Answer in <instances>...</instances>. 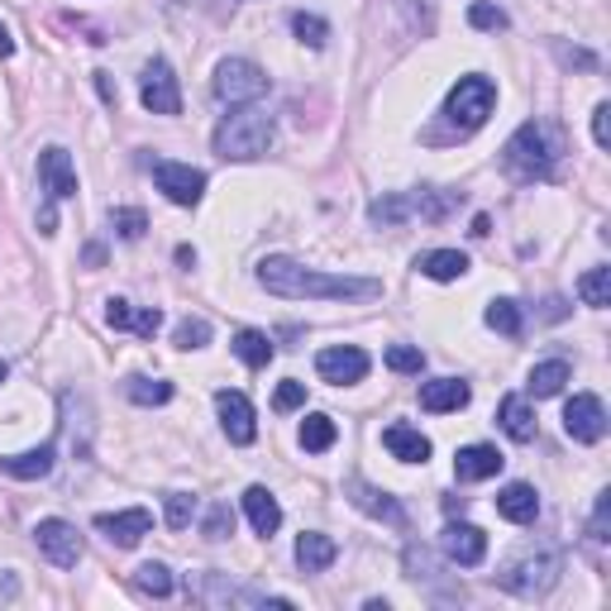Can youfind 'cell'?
I'll return each instance as SVG.
<instances>
[{
  "mask_svg": "<svg viewBox=\"0 0 611 611\" xmlns=\"http://www.w3.org/2000/svg\"><path fill=\"white\" fill-rule=\"evenodd\" d=\"M497 516H507L511 526H530L540 516V493L530 483H507L497 493Z\"/></svg>",
  "mask_w": 611,
  "mask_h": 611,
  "instance_id": "21",
  "label": "cell"
},
{
  "mask_svg": "<svg viewBox=\"0 0 611 611\" xmlns=\"http://www.w3.org/2000/svg\"><path fill=\"white\" fill-rule=\"evenodd\" d=\"M173 344H177V349H206V344H210V320L187 315V320H182V325L173 330Z\"/></svg>",
  "mask_w": 611,
  "mask_h": 611,
  "instance_id": "36",
  "label": "cell"
},
{
  "mask_svg": "<svg viewBox=\"0 0 611 611\" xmlns=\"http://www.w3.org/2000/svg\"><path fill=\"white\" fill-rule=\"evenodd\" d=\"M439 549H445V559L458 563V569H478L487 559V535L468 521H454V526H445V535H439Z\"/></svg>",
  "mask_w": 611,
  "mask_h": 611,
  "instance_id": "14",
  "label": "cell"
},
{
  "mask_svg": "<svg viewBox=\"0 0 611 611\" xmlns=\"http://www.w3.org/2000/svg\"><path fill=\"white\" fill-rule=\"evenodd\" d=\"M134 588L148 592V598H167L173 592V573H167V563H139L134 569Z\"/></svg>",
  "mask_w": 611,
  "mask_h": 611,
  "instance_id": "33",
  "label": "cell"
},
{
  "mask_svg": "<svg viewBox=\"0 0 611 611\" xmlns=\"http://www.w3.org/2000/svg\"><path fill=\"white\" fill-rule=\"evenodd\" d=\"M163 501H167V526H173V530H187L191 516H196V497H187V493H167Z\"/></svg>",
  "mask_w": 611,
  "mask_h": 611,
  "instance_id": "40",
  "label": "cell"
},
{
  "mask_svg": "<svg viewBox=\"0 0 611 611\" xmlns=\"http://www.w3.org/2000/svg\"><path fill=\"white\" fill-rule=\"evenodd\" d=\"M34 540H39L43 555H49V563H58V569H76V563H82V555H86V545H82V535H76V526L58 521V516H49V521L34 526Z\"/></svg>",
  "mask_w": 611,
  "mask_h": 611,
  "instance_id": "9",
  "label": "cell"
},
{
  "mask_svg": "<svg viewBox=\"0 0 611 611\" xmlns=\"http://www.w3.org/2000/svg\"><path fill=\"white\" fill-rule=\"evenodd\" d=\"M6 373H10V369H6V363H0V382H6Z\"/></svg>",
  "mask_w": 611,
  "mask_h": 611,
  "instance_id": "47",
  "label": "cell"
},
{
  "mask_svg": "<svg viewBox=\"0 0 611 611\" xmlns=\"http://www.w3.org/2000/svg\"><path fill=\"white\" fill-rule=\"evenodd\" d=\"M58 464V445L43 439L39 449H24V454H0V473L6 478H20V483H34V478H49Z\"/></svg>",
  "mask_w": 611,
  "mask_h": 611,
  "instance_id": "18",
  "label": "cell"
},
{
  "mask_svg": "<svg viewBox=\"0 0 611 611\" xmlns=\"http://www.w3.org/2000/svg\"><path fill=\"white\" fill-rule=\"evenodd\" d=\"M111 225H115V235L120 239H144V229H148V216L144 210H134V206H120V210H111Z\"/></svg>",
  "mask_w": 611,
  "mask_h": 611,
  "instance_id": "37",
  "label": "cell"
},
{
  "mask_svg": "<svg viewBox=\"0 0 611 611\" xmlns=\"http://www.w3.org/2000/svg\"><path fill=\"white\" fill-rule=\"evenodd\" d=\"M334 559H340V545H334L330 535L306 530L301 540H297V563H301V573H325Z\"/></svg>",
  "mask_w": 611,
  "mask_h": 611,
  "instance_id": "25",
  "label": "cell"
},
{
  "mask_svg": "<svg viewBox=\"0 0 611 611\" xmlns=\"http://www.w3.org/2000/svg\"><path fill=\"white\" fill-rule=\"evenodd\" d=\"M416 268H421V278H431V282H458L468 272V253H458V249H431V253L416 258Z\"/></svg>",
  "mask_w": 611,
  "mask_h": 611,
  "instance_id": "27",
  "label": "cell"
},
{
  "mask_svg": "<svg viewBox=\"0 0 611 611\" xmlns=\"http://www.w3.org/2000/svg\"><path fill=\"white\" fill-rule=\"evenodd\" d=\"M487 325L501 330V334H507V340H516V334H521V306H516L511 297L493 301V306H487Z\"/></svg>",
  "mask_w": 611,
  "mask_h": 611,
  "instance_id": "34",
  "label": "cell"
},
{
  "mask_svg": "<svg viewBox=\"0 0 611 611\" xmlns=\"http://www.w3.org/2000/svg\"><path fill=\"white\" fill-rule=\"evenodd\" d=\"M272 406H278V411H297V406H306V382L287 377L282 387H278V396H272Z\"/></svg>",
  "mask_w": 611,
  "mask_h": 611,
  "instance_id": "42",
  "label": "cell"
},
{
  "mask_svg": "<svg viewBox=\"0 0 611 611\" xmlns=\"http://www.w3.org/2000/svg\"><path fill=\"white\" fill-rule=\"evenodd\" d=\"M501 464H507V458H501L493 445H464L454 454V478L458 483H483V478H497Z\"/></svg>",
  "mask_w": 611,
  "mask_h": 611,
  "instance_id": "19",
  "label": "cell"
},
{
  "mask_svg": "<svg viewBox=\"0 0 611 611\" xmlns=\"http://www.w3.org/2000/svg\"><path fill=\"white\" fill-rule=\"evenodd\" d=\"M139 101L148 105L153 115H182V91H177V76L163 58H153L139 76Z\"/></svg>",
  "mask_w": 611,
  "mask_h": 611,
  "instance_id": "12",
  "label": "cell"
},
{
  "mask_svg": "<svg viewBox=\"0 0 611 611\" xmlns=\"http://www.w3.org/2000/svg\"><path fill=\"white\" fill-rule=\"evenodd\" d=\"M268 91V72L249 63V58H225L216 68V96L225 105H253Z\"/></svg>",
  "mask_w": 611,
  "mask_h": 611,
  "instance_id": "6",
  "label": "cell"
},
{
  "mask_svg": "<svg viewBox=\"0 0 611 611\" xmlns=\"http://www.w3.org/2000/svg\"><path fill=\"white\" fill-rule=\"evenodd\" d=\"M216 411H220V425L229 435V445H253L258 439V416H253V402L244 392H216Z\"/></svg>",
  "mask_w": 611,
  "mask_h": 611,
  "instance_id": "13",
  "label": "cell"
},
{
  "mask_svg": "<svg viewBox=\"0 0 611 611\" xmlns=\"http://www.w3.org/2000/svg\"><path fill=\"white\" fill-rule=\"evenodd\" d=\"M239 354V363H249V369H268L272 363V354H278V349H272V340L263 330H239L235 334V344H229Z\"/></svg>",
  "mask_w": 611,
  "mask_h": 611,
  "instance_id": "29",
  "label": "cell"
},
{
  "mask_svg": "<svg viewBox=\"0 0 611 611\" xmlns=\"http://www.w3.org/2000/svg\"><path fill=\"white\" fill-rule=\"evenodd\" d=\"M497 111V86L487 76H458V86L449 91L445 115L458 125V134H473L487 125V115Z\"/></svg>",
  "mask_w": 611,
  "mask_h": 611,
  "instance_id": "5",
  "label": "cell"
},
{
  "mask_svg": "<svg viewBox=\"0 0 611 611\" xmlns=\"http://www.w3.org/2000/svg\"><path fill=\"white\" fill-rule=\"evenodd\" d=\"M449 210L445 196H435V191H402V196H382V201H373L369 216L377 225H402L406 216H425V220H439Z\"/></svg>",
  "mask_w": 611,
  "mask_h": 611,
  "instance_id": "8",
  "label": "cell"
},
{
  "mask_svg": "<svg viewBox=\"0 0 611 611\" xmlns=\"http://www.w3.org/2000/svg\"><path fill=\"white\" fill-rule=\"evenodd\" d=\"M563 153H569V144H563V130L555 120H526L507 139V167L526 182H535V177L545 182V177H555Z\"/></svg>",
  "mask_w": 611,
  "mask_h": 611,
  "instance_id": "2",
  "label": "cell"
},
{
  "mask_svg": "<svg viewBox=\"0 0 611 611\" xmlns=\"http://www.w3.org/2000/svg\"><path fill=\"white\" fill-rule=\"evenodd\" d=\"M468 24L473 29H487V34H497V29H507V10L487 6V0H473V6H468Z\"/></svg>",
  "mask_w": 611,
  "mask_h": 611,
  "instance_id": "38",
  "label": "cell"
},
{
  "mask_svg": "<svg viewBox=\"0 0 611 611\" xmlns=\"http://www.w3.org/2000/svg\"><path fill=\"white\" fill-rule=\"evenodd\" d=\"M272 139H278V130H272V115L263 111H235L220 120L216 130V153L229 163H253L263 158V153L272 148Z\"/></svg>",
  "mask_w": 611,
  "mask_h": 611,
  "instance_id": "3",
  "label": "cell"
},
{
  "mask_svg": "<svg viewBox=\"0 0 611 611\" xmlns=\"http://www.w3.org/2000/svg\"><path fill=\"white\" fill-rule=\"evenodd\" d=\"M468 382L464 377H435L421 387V411H431V416H449V411L468 406Z\"/></svg>",
  "mask_w": 611,
  "mask_h": 611,
  "instance_id": "20",
  "label": "cell"
},
{
  "mask_svg": "<svg viewBox=\"0 0 611 611\" xmlns=\"http://www.w3.org/2000/svg\"><path fill=\"white\" fill-rule=\"evenodd\" d=\"M592 139H598V148L611 144V105L607 101L598 105V111H592Z\"/></svg>",
  "mask_w": 611,
  "mask_h": 611,
  "instance_id": "43",
  "label": "cell"
},
{
  "mask_svg": "<svg viewBox=\"0 0 611 611\" xmlns=\"http://www.w3.org/2000/svg\"><path fill=\"white\" fill-rule=\"evenodd\" d=\"M153 182H158V191L167 196L173 206H196L206 196V173L191 163H173V158H153Z\"/></svg>",
  "mask_w": 611,
  "mask_h": 611,
  "instance_id": "7",
  "label": "cell"
},
{
  "mask_svg": "<svg viewBox=\"0 0 611 611\" xmlns=\"http://www.w3.org/2000/svg\"><path fill=\"white\" fill-rule=\"evenodd\" d=\"M177 263H182V268H196V249H187V244H182V249H177Z\"/></svg>",
  "mask_w": 611,
  "mask_h": 611,
  "instance_id": "46",
  "label": "cell"
},
{
  "mask_svg": "<svg viewBox=\"0 0 611 611\" xmlns=\"http://www.w3.org/2000/svg\"><path fill=\"white\" fill-rule=\"evenodd\" d=\"M382 445H387L392 458H402V464H425V458H431V439H425L416 425H387Z\"/></svg>",
  "mask_w": 611,
  "mask_h": 611,
  "instance_id": "24",
  "label": "cell"
},
{
  "mask_svg": "<svg viewBox=\"0 0 611 611\" xmlns=\"http://www.w3.org/2000/svg\"><path fill=\"white\" fill-rule=\"evenodd\" d=\"M334 439H340V431H334V421L330 416H306L301 425V449H311V454H325Z\"/></svg>",
  "mask_w": 611,
  "mask_h": 611,
  "instance_id": "31",
  "label": "cell"
},
{
  "mask_svg": "<svg viewBox=\"0 0 611 611\" xmlns=\"http://www.w3.org/2000/svg\"><path fill=\"white\" fill-rule=\"evenodd\" d=\"M607 516H611V493H602L598 497V511H592V540H598V545L611 540V535H607Z\"/></svg>",
  "mask_w": 611,
  "mask_h": 611,
  "instance_id": "44",
  "label": "cell"
},
{
  "mask_svg": "<svg viewBox=\"0 0 611 611\" xmlns=\"http://www.w3.org/2000/svg\"><path fill=\"white\" fill-rule=\"evenodd\" d=\"M0 58H14V39H10L6 24H0Z\"/></svg>",
  "mask_w": 611,
  "mask_h": 611,
  "instance_id": "45",
  "label": "cell"
},
{
  "mask_svg": "<svg viewBox=\"0 0 611 611\" xmlns=\"http://www.w3.org/2000/svg\"><path fill=\"white\" fill-rule=\"evenodd\" d=\"M315 373L334 382V387H354V382L369 377V354L359 344H334V349H320L315 354Z\"/></svg>",
  "mask_w": 611,
  "mask_h": 611,
  "instance_id": "11",
  "label": "cell"
},
{
  "mask_svg": "<svg viewBox=\"0 0 611 611\" xmlns=\"http://www.w3.org/2000/svg\"><path fill=\"white\" fill-rule=\"evenodd\" d=\"M387 369L392 373H421L425 369V354H421L416 344H392L387 349Z\"/></svg>",
  "mask_w": 611,
  "mask_h": 611,
  "instance_id": "39",
  "label": "cell"
},
{
  "mask_svg": "<svg viewBox=\"0 0 611 611\" xmlns=\"http://www.w3.org/2000/svg\"><path fill=\"white\" fill-rule=\"evenodd\" d=\"M578 297H583V306H611V268H592L578 278Z\"/></svg>",
  "mask_w": 611,
  "mask_h": 611,
  "instance_id": "32",
  "label": "cell"
},
{
  "mask_svg": "<svg viewBox=\"0 0 611 611\" xmlns=\"http://www.w3.org/2000/svg\"><path fill=\"white\" fill-rule=\"evenodd\" d=\"M563 431H569V439H578V445H598V439L607 435V406H602V396L578 392L573 402L563 406Z\"/></svg>",
  "mask_w": 611,
  "mask_h": 611,
  "instance_id": "10",
  "label": "cell"
},
{
  "mask_svg": "<svg viewBox=\"0 0 611 611\" xmlns=\"http://www.w3.org/2000/svg\"><path fill=\"white\" fill-rule=\"evenodd\" d=\"M244 516H249L253 535H263V540H272L278 526H282V507H278V497H272L268 487H249V493H244Z\"/></svg>",
  "mask_w": 611,
  "mask_h": 611,
  "instance_id": "22",
  "label": "cell"
},
{
  "mask_svg": "<svg viewBox=\"0 0 611 611\" xmlns=\"http://www.w3.org/2000/svg\"><path fill=\"white\" fill-rule=\"evenodd\" d=\"M96 530L105 535L111 545L120 549H134L153 530V516L144 507H130V511H115V516H96Z\"/></svg>",
  "mask_w": 611,
  "mask_h": 611,
  "instance_id": "16",
  "label": "cell"
},
{
  "mask_svg": "<svg viewBox=\"0 0 611 611\" xmlns=\"http://www.w3.org/2000/svg\"><path fill=\"white\" fill-rule=\"evenodd\" d=\"M125 392H130V402H139V406H163V402H173V382H163V377H130Z\"/></svg>",
  "mask_w": 611,
  "mask_h": 611,
  "instance_id": "30",
  "label": "cell"
},
{
  "mask_svg": "<svg viewBox=\"0 0 611 611\" xmlns=\"http://www.w3.org/2000/svg\"><path fill=\"white\" fill-rule=\"evenodd\" d=\"M206 540H225L229 530H235V511L225 507V501H216V507H210V516H206Z\"/></svg>",
  "mask_w": 611,
  "mask_h": 611,
  "instance_id": "41",
  "label": "cell"
},
{
  "mask_svg": "<svg viewBox=\"0 0 611 611\" xmlns=\"http://www.w3.org/2000/svg\"><path fill=\"white\" fill-rule=\"evenodd\" d=\"M39 182L53 201H72L76 196V167H72V153L68 148H43L39 153Z\"/></svg>",
  "mask_w": 611,
  "mask_h": 611,
  "instance_id": "15",
  "label": "cell"
},
{
  "mask_svg": "<svg viewBox=\"0 0 611 611\" xmlns=\"http://www.w3.org/2000/svg\"><path fill=\"white\" fill-rule=\"evenodd\" d=\"M349 501H354L359 511L377 516V521H387V526H406L402 501L387 497V493H377V487H369V483H349Z\"/></svg>",
  "mask_w": 611,
  "mask_h": 611,
  "instance_id": "23",
  "label": "cell"
},
{
  "mask_svg": "<svg viewBox=\"0 0 611 611\" xmlns=\"http://www.w3.org/2000/svg\"><path fill=\"white\" fill-rule=\"evenodd\" d=\"M569 377H573V373H569V363H563V359H549V363H535L526 387H530L535 402H545V396H559V392H563V382H569Z\"/></svg>",
  "mask_w": 611,
  "mask_h": 611,
  "instance_id": "28",
  "label": "cell"
},
{
  "mask_svg": "<svg viewBox=\"0 0 611 611\" xmlns=\"http://www.w3.org/2000/svg\"><path fill=\"white\" fill-rule=\"evenodd\" d=\"M105 325L111 330H134L139 340H153V334L163 330V311L158 306H130V301H111L105 306Z\"/></svg>",
  "mask_w": 611,
  "mask_h": 611,
  "instance_id": "17",
  "label": "cell"
},
{
  "mask_svg": "<svg viewBox=\"0 0 611 611\" xmlns=\"http://www.w3.org/2000/svg\"><path fill=\"white\" fill-rule=\"evenodd\" d=\"M258 287L287 301H373L382 297L377 278H340V272L306 268L297 258H263L258 263Z\"/></svg>",
  "mask_w": 611,
  "mask_h": 611,
  "instance_id": "1",
  "label": "cell"
},
{
  "mask_svg": "<svg viewBox=\"0 0 611 611\" xmlns=\"http://www.w3.org/2000/svg\"><path fill=\"white\" fill-rule=\"evenodd\" d=\"M497 425L516 439V445H530V439H535V411H530L526 396H501V406H497Z\"/></svg>",
  "mask_w": 611,
  "mask_h": 611,
  "instance_id": "26",
  "label": "cell"
},
{
  "mask_svg": "<svg viewBox=\"0 0 611 611\" xmlns=\"http://www.w3.org/2000/svg\"><path fill=\"white\" fill-rule=\"evenodd\" d=\"M292 34L306 43V49H325L330 24L320 20V14H306V10H297V14H292Z\"/></svg>",
  "mask_w": 611,
  "mask_h": 611,
  "instance_id": "35",
  "label": "cell"
},
{
  "mask_svg": "<svg viewBox=\"0 0 611 611\" xmlns=\"http://www.w3.org/2000/svg\"><path fill=\"white\" fill-rule=\"evenodd\" d=\"M559 573H563V555L540 549V555H526V559L507 563V569L497 573V588L516 592V598H545V592L559 583Z\"/></svg>",
  "mask_w": 611,
  "mask_h": 611,
  "instance_id": "4",
  "label": "cell"
}]
</instances>
